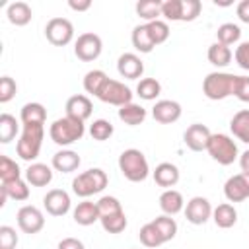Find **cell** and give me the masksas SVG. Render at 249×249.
<instances>
[{"label":"cell","mask_w":249,"mask_h":249,"mask_svg":"<svg viewBox=\"0 0 249 249\" xmlns=\"http://www.w3.org/2000/svg\"><path fill=\"white\" fill-rule=\"evenodd\" d=\"M86 132V124L84 121H78L74 117H62V119H56L51 128H49V134H51V140L58 146H70L74 142H78Z\"/></svg>","instance_id":"cell-1"},{"label":"cell","mask_w":249,"mask_h":249,"mask_svg":"<svg viewBox=\"0 0 249 249\" xmlns=\"http://www.w3.org/2000/svg\"><path fill=\"white\" fill-rule=\"evenodd\" d=\"M119 169L121 173L132 181V183H140L150 175V165L146 156L136 150V148H128L119 156Z\"/></svg>","instance_id":"cell-2"},{"label":"cell","mask_w":249,"mask_h":249,"mask_svg":"<svg viewBox=\"0 0 249 249\" xmlns=\"http://www.w3.org/2000/svg\"><path fill=\"white\" fill-rule=\"evenodd\" d=\"M107 183H109L107 173L99 167H91V169L80 173L78 177H74L72 191H74V195H78L82 198H88L95 193H101L107 187Z\"/></svg>","instance_id":"cell-3"},{"label":"cell","mask_w":249,"mask_h":249,"mask_svg":"<svg viewBox=\"0 0 249 249\" xmlns=\"http://www.w3.org/2000/svg\"><path fill=\"white\" fill-rule=\"evenodd\" d=\"M235 78L237 76L230 74V72H210L202 82V93L212 101L226 99V97L233 95Z\"/></svg>","instance_id":"cell-4"},{"label":"cell","mask_w":249,"mask_h":249,"mask_svg":"<svg viewBox=\"0 0 249 249\" xmlns=\"http://www.w3.org/2000/svg\"><path fill=\"white\" fill-rule=\"evenodd\" d=\"M43 136H45V128L43 124H23L21 136L16 144V152L21 160L31 161L39 156L41 152V144H43Z\"/></svg>","instance_id":"cell-5"},{"label":"cell","mask_w":249,"mask_h":249,"mask_svg":"<svg viewBox=\"0 0 249 249\" xmlns=\"http://www.w3.org/2000/svg\"><path fill=\"white\" fill-rule=\"evenodd\" d=\"M206 152L220 165H231L237 160V144L228 134H222V132H216L210 136Z\"/></svg>","instance_id":"cell-6"},{"label":"cell","mask_w":249,"mask_h":249,"mask_svg":"<svg viewBox=\"0 0 249 249\" xmlns=\"http://www.w3.org/2000/svg\"><path fill=\"white\" fill-rule=\"evenodd\" d=\"M45 37L54 47H64L74 39V25L66 18H53L45 25Z\"/></svg>","instance_id":"cell-7"},{"label":"cell","mask_w":249,"mask_h":249,"mask_svg":"<svg viewBox=\"0 0 249 249\" xmlns=\"http://www.w3.org/2000/svg\"><path fill=\"white\" fill-rule=\"evenodd\" d=\"M97 99H101L103 103H109V105H117V107H123L126 103H132V91L130 88H126L123 82H117V80H107L105 86L101 88Z\"/></svg>","instance_id":"cell-8"},{"label":"cell","mask_w":249,"mask_h":249,"mask_svg":"<svg viewBox=\"0 0 249 249\" xmlns=\"http://www.w3.org/2000/svg\"><path fill=\"white\" fill-rule=\"evenodd\" d=\"M103 51V43H101V37L88 31V33H82L76 43H74V54L84 60V62H91L95 60Z\"/></svg>","instance_id":"cell-9"},{"label":"cell","mask_w":249,"mask_h":249,"mask_svg":"<svg viewBox=\"0 0 249 249\" xmlns=\"http://www.w3.org/2000/svg\"><path fill=\"white\" fill-rule=\"evenodd\" d=\"M16 218H18L19 230H21L23 233H29V235L39 233V231L43 230V226H45V216H43V212H41L37 206H31V204L21 206V208L18 210Z\"/></svg>","instance_id":"cell-10"},{"label":"cell","mask_w":249,"mask_h":249,"mask_svg":"<svg viewBox=\"0 0 249 249\" xmlns=\"http://www.w3.org/2000/svg\"><path fill=\"white\" fill-rule=\"evenodd\" d=\"M224 195L230 202H241L249 198V173L241 171L237 175H231L224 185Z\"/></svg>","instance_id":"cell-11"},{"label":"cell","mask_w":249,"mask_h":249,"mask_svg":"<svg viewBox=\"0 0 249 249\" xmlns=\"http://www.w3.org/2000/svg\"><path fill=\"white\" fill-rule=\"evenodd\" d=\"M212 216V206L208 202V198L204 196H193L189 202H187V208H185V218L195 224V226H202L208 222V218Z\"/></svg>","instance_id":"cell-12"},{"label":"cell","mask_w":249,"mask_h":249,"mask_svg":"<svg viewBox=\"0 0 249 249\" xmlns=\"http://www.w3.org/2000/svg\"><path fill=\"white\" fill-rule=\"evenodd\" d=\"M210 136H212V132H210V128H208L206 124L195 123V124H191V126L185 130L183 140H185V144H187L189 150H193V152H202V150H206Z\"/></svg>","instance_id":"cell-13"},{"label":"cell","mask_w":249,"mask_h":249,"mask_svg":"<svg viewBox=\"0 0 249 249\" xmlns=\"http://www.w3.org/2000/svg\"><path fill=\"white\" fill-rule=\"evenodd\" d=\"M43 206L51 216H64L70 210V195L62 189H51L43 196Z\"/></svg>","instance_id":"cell-14"},{"label":"cell","mask_w":249,"mask_h":249,"mask_svg":"<svg viewBox=\"0 0 249 249\" xmlns=\"http://www.w3.org/2000/svg\"><path fill=\"white\" fill-rule=\"evenodd\" d=\"M152 117L158 123H161V124H171V123L179 121V117H181V105L177 101H171V99L156 101V105L152 107Z\"/></svg>","instance_id":"cell-15"},{"label":"cell","mask_w":249,"mask_h":249,"mask_svg":"<svg viewBox=\"0 0 249 249\" xmlns=\"http://www.w3.org/2000/svg\"><path fill=\"white\" fill-rule=\"evenodd\" d=\"M117 70L123 78L126 80H136L142 76L144 72V62L140 60V56H136L134 53H123L117 60Z\"/></svg>","instance_id":"cell-16"},{"label":"cell","mask_w":249,"mask_h":249,"mask_svg":"<svg viewBox=\"0 0 249 249\" xmlns=\"http://www.w3.org/2000/svg\"><path fill=\"white\" fill-rule=\"evenodd\" d=\"M91 109H93V105H91L89 97H88V95H82V93L72 95V97H68V101H66V115H68V117H74V119H78V121L89 119Z\"/></svg>","instance_id":"cell-17"},{"label":"cell","mask_w":249,"mask_h":249,"mask_svg":"<svg viewBox=\"0 0 249 249\" xmlns=\"http://www.w3.org/2000/svg\"><path fill=\"white\" fill-rule=\"evenodd\" d=\"M0 189H2L0 206L6 204V198H12V200H27L29 198V187H27V181H23V179L6 181V183H2Z\"/></svg>","instance_id":"cell-18"},{"label":"cell","mask_w":249,"mask_h":249,"mask_svg":"<svg viewBox=\"0 0 249 249\" xmlns=\"http://www.w3.org/2000/svg\"><path fill=\"white\" fill-rule=\"evenodd\" d=\"M154 181L160 187H165V189L175 187L177 181H179V169H177V165L171 163V161H161L154 169Z\"/></svg>","instance_id":"cell-19"},{"label":"cell","mask_w":249,"mask_h":249,"mask_svg":"<svg viewBox=\"0 0 249 249\" xmlns=\"http://www.w3.org/2000/svg\"><path fill=\"white\" fill-rule=\"evenodd\" d=\"M25 181L33 187H47L53 181V169L47 163H31L25 169Z\"/></svg>","instance_id":"cell-20"},{"label":"cell","mask_w":249,"mask_h":249,"mask_svg":"<svg viewBox=\"0 0 249 249\" xmlns=\"http://www.w3.org/2000/svg\"><path fill=\"white\" fill-rule=\"evenodd\" d=\"M80 156L74 150H60L53 156V167L60 173H72L80 167Z\"/></svg>","instance_id":"cell-21"},{"label":"cell","mask_w":249,"mask_h":249,"mask_svg":"<svg viewBox=\"0 0 249 249\" xmlns=\"http://www.w3.org/2000/svg\"><path fill=\"white\" fill-rule=\"evenodd\" d=\"M183 195L175 189H165L161 195H160V208L163 210V214L167 216H175L177 212L183 210Z\"/></svg>","instance_id":"cell-22"},{"label":"cell","mask_w":249,"mask_h":249,"mask_svg":"<svg viewBox=\"0 0 249 249\" xmlns=\"http://www.w3.org/2000/svg\"><path fill=\"white\" fill-rule=\"evenodd\" d=\"M74 222L80 226H91L93 222L99 220V210H97V202L91 200H84L78 202V206L74 208Z\"/></svg>","instance_id":"cell-23"},{"label":"cell","mask_w":249,"mask_h":249,"mask_svg":"<svg viewBox=\"0 0 249 249\" xmlns=\"http://www.w3.org/2000/svg\"><path fill=\"white\" fill-rule=\"evenodd\" d=\"M212 220H214V224H216L218 228L228 230V228L235 226V222H237V210H235L233 204H230V202L218 204V206L212 210Z\"/></svg>","instance_id":"cell-24"},{"label":"cell","mask_w":249,"mask_h":249,"mask_svg":"<svg viewBox=\"0 0 249 249\" xmlns=\"http://www.w3.org/2000/svg\"><path fill=\"white\" fill-rule=\"evenodd\" d=\"M230 130L237 140L249 144V109H241L231 117Z\"/></svg>","instance_id":"cell-25"},{"label":"cell","mask_w":249,"mask_h":249,"mask_svg":"<svg viewBox=\"0 0 249 249\" xmlns=\"http://www.w3.org/2000/svg\"><path fill=\"white\" fill-rule=\"evenodd\" d=\"M6 16H8L10 23H14V25H27L33 18V12L27 2H12L8 6Z\"/></svg>","instance_id":"cell-26"},{"label":"cell","mask_w":249,"mask_h":249,"mask_svg":"<svg viewBox=\"0 0 249 249\" xmlns=\"http://www.w3.org/2000/svg\"><path fill=\"white\" fill-rule=\"evenodd\" d=\"M19 119L23 124H45L47 121V109L41 103H25L21 107Z\"/></svg>","instance_id":"cell-27"},{"label":"cell","mask_w":249,"mask_h":249,"mask_svg":"<svg viewBox=\"0 0 249 249\" xmlns=\"http://www.w3.org/2000/svg\"><path fill=\"white\" fill-rule=\"evenodd\" d=\"M119 119L128 126H136V124L144 123L146 109L142 105H136V103H126V105L119 107Z\"/></svg>","instance_id":"cell-28"},{"label":"cell","mask_w":249,"mask_h":249,"mask_svg":"<svg viewBox=\"0 0 249 249\" xmlns=\"http://www.w3.org/2000/svg\"><path fill=\"white\" fill-rule=\"evenodd\" d=\"M132 45H134V49L136 51H140V53H152L154 51V41H152V37H150V31H148V25L146 23H140V25H136L134 29H132Z\"/></svg>","instance_id":"cell-29"},{"label":"cell","mask_w":249,"mask_h":249,"mask_svg":"<svg viewBox=\"0 0 249 249\" xmlns=\"http://www.w3.org/2000/svg\"><path fill=\"white\" fill-rule=\"evenodd\" d=\"M231 56H233L231 54V49L226 47V45H222V43H218V41L208 47V62L214 64V66H218V68L228 66L231 62Z\"/></svg>","instance_id":"cell-30"},{"label":"cell","mask_w":249,"mask_h":249,"mask_svg":"<svg viewBox=\"0 0 249 249\" xmlns=\"http://www.w3.org/2000/svg\"><path fill=\"white\" fill-rule=\"evenodd\" d=\"M161 4H163L161 0H140L136 4V14L142 19H146V23L156 21L161 16Z\"/></svg>","instance_id":"cell-31"},{"label":"cell","mask_w":249,"mask_h":249,"mask_svg":"<svg viewBox=\"0 0 249 249\" xmlns=\"http://www.w3.org/2000/svg\"><path fill=\"white\" fill-rule=\"evenodd\" d=\"M107 80H109V76H107L103 70H89V72L84 76V89H86L88 93H91V95L97 97Z\"/></svg>","instance_id":"cell-32"},{"label":"cell","mask_w":249,"mask_h":249,"mask_svg":"<svg viewBox=\"0 0 249 249\" xmlns=\"http://www.w3.org/2000/svg\"><path fill=\"white\" fill-rule=\"evenodd\" d=\"M18 128H19V124H18L14 115H10V113H2L0 115V142L2 144L12 142L16 138V134H18Z\"/></svg>","instance_id":"cell-33"},{"label":"cell","mask_w":249,"mask_h":249,"mask_svg":"<svg viewBox=\"0 0 249 249\" xmlns=\"http://www.w3.org/2000/svg\"><path fill=\"white\" fill-rule=\"evenodd\" d=\"M136 93L146 101H154L161 93V84L156 78H142L136 86Z\"/></svg>","instance_id":"cell-34"},{"label":"cell","mask_w":249,"mask_h":249,"mask_svg":"<svg viewBox=\"0 0 249 249\" xmlns=\"http://www.w3.org/2000/svg\"><path fill=\"white\" fill-rule=\"evenodd\" d=\"M152 224H154V226H156V230L160 231V235H161L163 243L171 241V239L175 237V233H177V222H175L171 216H167V214L158 216L156 220H152Z\"/></svg>","instance_id":"cell-35"},{"label":"cell","mask_w":249,"mask_h":249,"mask_svg":"<svg viewBox=\"0 0 249 249\" xmlns=\"http://www.w3.org/2000/svg\"><path fill=\"white\" fill-rule=\"evenodd\" d=\"M239 37H241V29H239V25H235V23H222V25L216 29V39H218V43H222V45H226V47L237 43Z\"/></svg>","instance_id":"cell-36"},{"label":"cell","mask_w":249,"mask_h":249,"mask_svg":"<svg viewBox=\"0 0 249 249\" xmlns=\"http://www.w3.org/2000/svg\"><path fill=\"white\" fill-rule=\"evenodd\" d=\"M19 175H21L19 165L12 158H8V156H0V179H2V183L21 179Z\"/></svg>","instance_id":"cell-37"},{"label":"cell","mask_w":249,"mask_h":249,"mask_svg":"<svg viewBox=\"0 0 249 249\" xmlns=\"http://www.w3.org/2000/svg\"><path fill=\"white\" fill-rule=\"evenodd\" d=\"M99 222H101V226H103V230L107 233H121L126 228V216H124V212L103 216V218H99Z\"/></svg>","instance_id":"cell-38"},{"label":"cell","mask_w":249,"mask_h":249,"mask_svg":"<svg viewBox=\"0 0 249 249\" xmlns=\"http://www.w3.org/2000/svg\"><path fill=\"white\" fill-rule=\"evenodd\" d=\"M138 237H140V243H142L144 247H160V245L163 243L160 231L156 230V226H154L152 222H150V224H144V226L140 228Z\"/></svg>","instance_id":"cell-39"},{"label":"cell","mask_w":249,"mask_h":249,"mask_svg":"<svg viewBox=\"0 0 249 249\" xmlns=\"http://www.w3.org/2000/svg\"><path fill=\"white\" fill-rule=\"evenodd\" d=\"M113 130H115L113 124H111L109 121H105V119H97V121H93L91 126H89V134H91V138L97 140V142L109 140V138L113 136Z\"/></svg>","instance_id":"cell-40"},{"label":"cell","mask_w":249,"mask_h":249,"mask_svg":"<svg viewBox=\"0 0 249 249\" xmlns=\"http://www.w3.org/2000/svg\"><path fill=\"white\" fill-rule=\"evenodd\" d=\"M146 25H148V31H150V37H152L154 45H161V43L167 41V37H169V25L163 19H156V21H150Z\"/></svg>","instance_id":"cell-41"},{"label":"cell","mask_w":249,"mask_h":249,"mask_svg":"<svg viewBox=\"0 0 249 249\" xmlns=\"http://www.w3.org/2000/svg\"><path fill=\"white\" fill-rule=\"evenodd\" d=\"M202 4L200 0H181V19L179 21H193L200 16Z\"/></svg>","instance_id":"cell-42"},{"label":"cell","mask_w":249,"mask_h":249,"mask_svg":"<svg viewBox=\"0 0 249 249\" xmlns=\"http://www.w3.org/2000/svg\"><path fill=\"white\" fill-rule=\"evenodd\" d=\"M97 210H99V218H103V216L123 212V206H121L119 198H115V196H101L97 200Z\"/></svg>","instance_id":"cell-43"},{"label":"cell","mask_w":249,"mask_h":249,"mask_svg":"<svg viewBox=\"0 0 249 249\" xmlns=\"http://www.w3.org/2000/svg\"><path fill=\"white\" fill-rule=\"evenodd\" d=\"M161 16L169 21L181 19V0H165L161 4Z\"/></svg>","instance_id":"cell-44"},{"label":"cell","mask_w":249,"mask_h":249,"mask_svg":"<svg viewBox=\"0 0 249 249\" xmlns=\"http://www.w3.org/2000/svg\"><path fill=\"white\" fill-rule=\"evenodd\" d=\"M18 91L16 82L10 76H2L0 78V103H8Z\"/></svg>","instance_id":"cell-45"},{"label":"cell","mask_w":249,"mask_h":249,"mask_svg":"<svg viewBox=\"0 0 249 249\" xmlns=\"http://www.w3.org/2000/svg\"><path fill=\"white\" fill-rule=\"evenodd\" d=\"M18 245V233L12 226H0V249H14Z\"/></svg>","instance_id":"cell-46"},{"label":"cell","mask_w":249,"mask_h":249,"mask_svg":"<svg viewBox=\"0 0 249 249\" xmlns=\"http://www.w3.org/2000/svg\"><path fill=\"white\" fill-rule=\"evenodd\" d=\"M233 95H235L239 101L249 103V76H237V78H235Z\"/></svg>","instance_id":"cell-47"},{"label":"cell","mask_w":249,"mask_h":249,"mask_svg":"<svg viewBox=\"0 0 249 249\" xmlns=\"http://www.w3.org/2000/svg\"><path fill=\"white\" fill-rule=\"evenodd\" d=\"M233 58H235V62H237L239 68H243V70L249 72V41L237 45V49L233 53Z\"/></svg>","instance_id":"cell-48"},{"label":"cell","mask_w":249,"mask_h":249,"mask_svg":"<svg viewBox=\"0 0 249 249\" xmlns=\"http://www.w3.org/2000/svg\"><path fill=\"white\" fill-rule=\"evenodd\" d=\"M58 249H86V247L76 237H64V239L58 241Z\"/></svg>","instance_id":"cell-49"},{"label":"cell","mask_w":249,"mask_h":249,"mask_svg":"<svg viewBox=\"0 0 249 249\" xmlns=\"http://www.w3.org/2000/svg\"><path fill=\"white\" fill-rule=\"evenodd\" d=\"M237 18L243 21V23H249V0H241L237 4Z\"/></svg>","instance_id":"cell-50"},{"label":"cell","mask_w":249,"mask_h":249,"mask_svg":"<svg viewBox=\"0 0 249 249\" xmlns=\"http://www.w3.org/2000/svg\"><path fill=\"white\" fill-rule=\"evenodd\" d=\"M68 6L74 12H86V10L91 8V2L89 0H68Z\"/></svg>","instance_id":"cell-51"},{"label":"cell","mask_w":249,"mask_h":249,"mask_svg":"<svg viewBox=\"0 0 249 249\" xmlns=\"http://www.w3.org/2000/svg\"><path fill=\"white\" fill-rule=\"evenodd\" d=\"M239 167H241V171L249 173V150H245V152L239 156Z\"/></svg>","instance_id":"cell-52"}]
</instances>
